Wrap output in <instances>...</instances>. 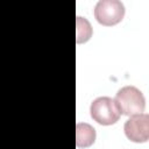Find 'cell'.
Masks as SVG:
<instances>
[{
	"label": "cell",
	"instance_id": "6da1fadb",
	"mask_svg": "<svg viewBox=\"0 0 149 149\" xmlns=\"http://www.w3.org/2000/svg\"><path fill=\"white\" fill-rule=\"evenodd\" d=\"M114 101L120 113L128 116L141 114L146 108V99L142 92L132 85L121 87L118 91Z\"/></svg>",
	"mask_w": 149,
	"mask_h": 149
},
{
	"label": "cell",
	"instance_id": "7a4b0ae2",
	"mask_svg": "<svg viewBox=\"0 0 149 149\" xmlns=\"http://www.w3.org/2000/svg\"><path fill=\"white\" fill-rule=\"evenodd\" d=\"M91 118L102 126L114 125L120 119V111L114 101L109 97H99L91 102L90 106Z\"/></svg>",
	"mask_w": 149,
	"mask_h": 149
},
{
	"label": "cell",
	"instance_id": "3957f363",
	"mask_svg": "<svg viewBox=\"0 0 149 149\" xmlns=\"http://www.w3.org/2000/svg\"><path fill=\"white\" fill-rule=\"evenodd\" d=\"M95 20L106 27L115 26L125 16V6L118 0H100L93 10Z\"/></svg>",
	"mask_w": 149,
	"mask_h": 149
},
{
	"label": "cell",
	"instance_id": "277c9868",
	"mask_svg": "<svg viewBox=\"0 0 149 149\" xmlns=\"http://www.w3.org/2000/svg\"><path fill=\"white\" fill-rule=\"evenodd\" d=\"M125 135L136 143L147 142L149 139V115L146 113L130 116L123 126Z\"/></svg>",
	"mask_w": 149,
	"mask_h": 149
},
{
	"label": "cell",
	"instance_id": "5b68a950",
	"mask_svg": "<svg viewBox=\"0 0 149 149\" xmlns=\"http://www.w3.org/2000/svg\"><path fill=\"white\" fill-rule=\"evenodd\" d=\"M95 141V129L86 123L78 122L76 126V144L79 148H87Z\"/></svg>",
	"mask_w": 149,
	"mask_h": 149
},
{
	"label": "cell",
	"instance_id": "8992f818",
	"mask_svg": "<svg viewBox=\"0 0 149 149\" xmlns=\"http://www.w3.org/2000/svg\"><path fill=\"white\" fill-rule=\"evenodd\" d=\"M92 35V28L86 19L77 17V43H84L90 40Z\"/></svg>",
	"mask_w": 149,
	"mask_h": 149
}]
</instances>
